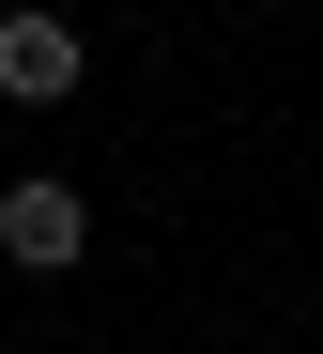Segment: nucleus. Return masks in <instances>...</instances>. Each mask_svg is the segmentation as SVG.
Returning <instances> with one entry per match:
<instances>
[{
	"label": "nucleus",
	"instance_id": "1",
	"mask_svg": "<svg viewBox=\"0 0 323 354\" xmlns=\"http://www.w3.org/2000/svg\"><path fill=\"white\" fill-rule=\"evenodd\" d=\"M0 93H16V108H62V93H77V16L16 0V16H0Z\"/></svg>",
	"mask_w": 323,
	"mask_h": 354
},
{
	"label": "nucleus",
	"instance_id": "2",
	"mask_svg": "<svg viewBox=\"0 0 323 354\" xmlns=\"http://www.w3.org/2000/svg\"><path fill=\"white\" fill-rule=\"evenodd\" d=\"M77 247H93V216H77V185H16V201H0V262H31V277H62Z\"/></svg>",
	"mask_w": 323,
	"mask_h": 354
}]
</instances>
